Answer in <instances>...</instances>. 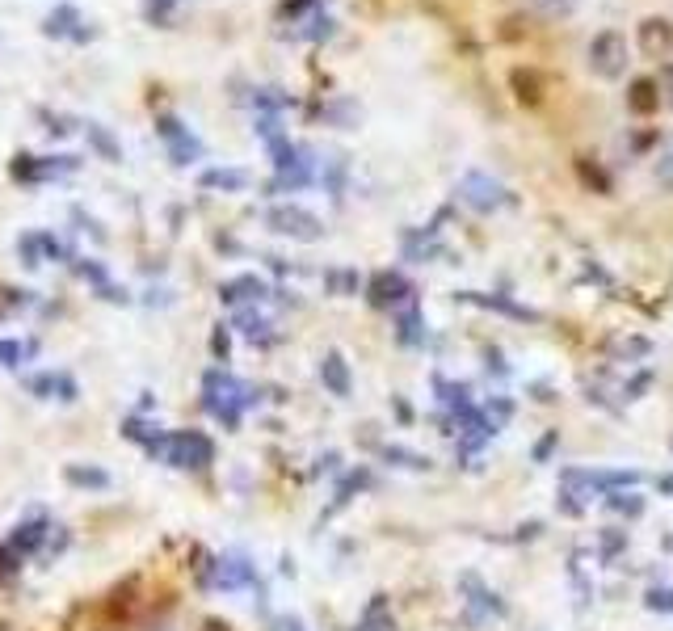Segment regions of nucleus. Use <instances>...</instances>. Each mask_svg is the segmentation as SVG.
<instances>
[{"label": "nucleus", "mask_w": 673, "mask_h": 631, "mask_svg": "<svg viewBox=\"0 0 673 631\" xmlns=\"http://www.w3.org/2000/svg\"><path fill=\"white\" fill-rule=\"evenodd\" d=\"M160 459L169 467H186V472H198V467H207L215 459V442L198 430H177L160 442Z\"/></svg>", "instance_id": "1"}, {"label": "nucleus", "mask_w": 673, "mask_h": 631, "mask_svg": "<svg viewBox=\"0 0 673 631\" xmlns=\"http://www.w3.org/2000/svg\"><path fill=\"white\" fill-rule=\"evenodd\" d=\"M202 388H207V409L219 417V421H228L236 425V413L249 404V388L236 379H228L223 371H207V379H202Z\"/></svg>", "instance_id": "2"}, {"label": "nucleus", "mask_w": 673, "mask_h": 631, "mask_svg": "<svg viewBox=\"0 0 673 631\" xmlns=\"http://www.w3.org/2000/svg\"><path fill=\"white\" fill-rule=\"evenodd\" d=\"M80 169L76 156H13L9 160V173L13 181H22V186H34V181H59Z\"/></svg>", "instance_id": "3"}, {"label": "nucleus", "mask_w": 673, "mask_h": 631, "mask_svg": "<svg viewBox=\"0 0 673 631\" xmlns=\"http://www.w3.org/2000/svg\"><path fill=\"white\" fill-rule=\"evenodd\" d=\"M589 72L602 80H619L627 72V38L619 30H602L589 43Z\"/></svg>", "instance_id": "4"}, {"label": "nucleus", "mask_w": 673, "mask_h": 631, "mask_svg": "<svg viewBox=\"0 0 673 631\" xmlns=\"http://www.w3.org/2000/svg\"><path fill=\"white\" fill-rule=\"evenodd\" d=\"M43 34L55 38V43H93V38H97L93 22L76 5H55L43 17Z\"/></svg>", "instance_id": "5"}, {"label": "nucleus", "mask_w": 673, "mask_h": 631, "mask_svg": "<svg viewBox=\"0 0 673 631\" xmlns=\"http://www.w3.org/2000/svg\"><path fill=\"white\" fill-rule=\"evenodd\" d=\"M156 131H160V139H165L173 165H194V160H202V139L177 114H160L156 118Z\"/></svg>", "instance_id": "6"}, {"label": "nucleus", "mask_w": 673, "mask_h": 631, "mask_svg": "<svg viewBox=\"0 0 673 631\" xmlns=\"http://www.w3.org/2000/svg\"><path fill=\"white\" fill-rule=\"evenodd\" d=\"M270 228L278 236H291V240H303V244H312L324 236V223L312 215V211H303V207H291V202H282V207H270Z\"/></svg>", "instance_id": "7"}, {"label": "nucleus", "mask_w": 673, "mask_h": 631, "mask_svg": "<svg viewBox=\"0 0 673 631\" xmlns=\"http://www.w3.org/2000/svg\"><path fill=\"white\" fill-rule=\"evenodd\" d=\"M459 198L467 202V207H476V211H497V207L509 202V190L501 186V181L484 177V173H467L459 181Z\"/></svg>", "instance_id": "8"}, {"label": "nucleus", "mask_w": 673, "mask_h": 631, "mask_svg": "<svg viewBox=\"0 0 673 631\" xmlns=\"http://www.w3.org/2000/svg\"><path fill=\"white\" fill-rule=\"evenodd\" d=\"M636 38H640V51L652 55V59L673 55V22H665V17H644Z\"/></svg>", "instance_id": "9"}, {"label": "nucleus", "mask_w": 673, "mask_h": 631, "mask_svg": "<svg viewBox=\"0 0 673 631\" xmlns=\"http://www.w3.org/2000/svg\"><path fill=\"white\" fill-rule=\"evenodd\" d=\"M409 295H413L409 278L396 274V270H383V274L371 278V303L375 308H396V303H404Z\"/></svg>", "instance_id": "10"}, {"label": "nucleus", "mask_w": 673, "mask_h": 631, "mask_svg": "<svg viewBox=\"0 0 673 631\" xmlns=\"http://www.w3.org/2000/svg\"><path fill=\"white\" fill-rule=\"evenodd\" d=\"M627 110H631V114H640V118L657 114V110H661V89H657V80H652V76L631 80V85H627Z\"/></svg>", "instance_id": "11"}, {"label": "nucleus", "mask_w": 673, "mask_h": 631, "mask_svg": "<svg viewBox=\"0 0 673 631\" xmlns=\"http://www.w3.org/2000/svg\"><path fill=\"white\" fill-rule=\"evenodd\" d=\"M509 89H514V97L522 101V106H539L543 101V76L535 68H514L509 72Z\"/></svg>", "instance_id": "12"}, {"label": "nucleus", "mask_w": 673, "mask_h": 631, "mask_svg": "<svg viewBox=\"0 0 673 631\" xmlns=\"http://www.w3.org/2000/svg\"><path fill=\"white\" fill-rule=\"evenodd\" d=\"M17 253H22V266H38L43 257H59V240L47 232H30L17 240Z\"/></svg>", "instance_id": "13"}, {"label": "nucleus", "mask_w": 673, "mask_h": 631, "mask_svg": "<svg viewBox=\"0 0 673 631\" xmlns=\"http://www.w3.org/2000/svg\"><path fill=\"white\" fill-rule=\"evenodd\" d=\"M265 282L261 278H253V274H244V278H232V282H223L219 287V295H223V303H257V299H265Z\"/></svg>", "instance_id": "14"}, {"label": "nucleus", "mask_w": 673, "mask_h": 631, "mask_svg": "<svg viewBox=\"0 0 673 631\" xmlns=\"http://www.w3.org/2000/svg\"><path fill=\"white\" fill-rule=\"evenodd\" d=\"M320 379H324V388H329L333 396H350V366H345L341 354H324Z\"/></svg>", "instance_id": "15"}, {"label": "nucleus", "mask_w": 673, "mask_h": 631, "mask_svg": "<svg viewBox=\"0 0 673 631\" xmlns=\"http://www.w3.org/2000/svg\"><path fill=\"white\" fill-rule=\"evenodd\" d=\"M198 186L202 190H223V194H236V190H244L249 186V173L244 169H207L198 177Z\"/></svg>", "instance_id": "16"}, {"label": "nucleus", "mask_w": 673, "mask_h": 631, "mask_svg": "<svg viewBox=\"0 0 673 631\" xmlns=\"http://www.w3.org/2000/svg\"><path fill=\"white\" fill-rule=\"evenodd\" d=\"M43 539H47V522H22L17 531L9 535V547L17 556H30V552H38L43 547Z\"/></svg>", "instance_id": "17"}, {"label": "nucleus", "mask_w": 673, "mask_h": 631, "mask_svg": "<svg viewBox=\"0 0 673 631\" xmlns=\"http://www.w3.org/2000/svg\"><path fill=\"white\" fill-rule=\"evenodd\" d=\"M30 392L55 396V400H76V383L68 375H38V379H30Z\"/></svg>", "instance_id": "18"}, {"label": "nucleus", "mask_w": 673, "mask_h": 631, "mask_svg": "<svg viewBox=\"0 0 673 631\" xmlns=\"http://www.w3.org/2000/svg\"><path fill=\"white\" fill-rule=\"evenodd\" d=\"M85 135H89V144H93L101 156H106V160H122V144H118V139H114L106 127H97V122H89Z\"/></svg>", "instance_id": "19"}, {"label": "nucleus", "mask_w": 673, "mask_h": 631, "mask_svg": "<svg viewBox=\"0 0 673 631\" xmlns=\"http://www.w3.org/2000/svg\"><path fill=\"white\" fill-rule=\"evenodd\" d=\"M68 480H72V484H80V488H106V484H110V476H106V472H97V467H85V463L68 467Z\"/></svg>", "instance_id": "20"}, {"label": "nucleus", "mask_w": 673, "mask_h": 631, "mask_svg": "<svg viewBox=\"0 0 673 631\" xmlns=\"http://www.w3.org/2000/svg\"><path fill=\"white\" fill-rule=\"evenodd\" d=\"M530 9L556 22V17H573L577 13V0H530Z\"/></svg>", "instance_id": "21"}, {"label": "nucleus", "mask_w": 673, "mask_h": 631, "mask_svg": "<svg viewBox=\"0 0 673 631\" xmlns=\"http://www.w3.org/2000/svg\"><path fill=\"white\" fill-rule=\"evenodd\" d=\"M173 13H177V0H144V17L152 26H169Z\"/></svg>", "instance_id": "22"}, {"label": "nucleus", "mask_w": 673, "mask_h": 631, "mask_svg": "<svg viewBox=\"0 0 673 631\" xmlns=\"http://www.w3.org/2000/svg\"><path fill=\"white\" fill-rule=\"evenodd\" d=\"M26 354V345H17V341H0V366H17V358Z\"/></svg>", "instance_id": "23"}, {"label": "nucleus", "mask_w": 673, "mask_h": 631, "mask_svg": "<svg viewBox=\"0 0 673 631\" xmlns=\"http://www.w3.org/2000/svg\"><path fill=\"white\" fill-rule=\"evenodd\" d=\"M657 89H661V97L673 106V64H661V76H657Z\"/></svg>", "instance_id": "24"}, {"label": "nucleus", "mask_w": 673, "mask_h": 631, "mask_svg": "<svg viewBox=\"0 0 673 631\" xmlns=\"http://www.w3.org/2000/svg\"><path fill=\"white\" fill-rule=\"evenodd\" d=\"M657 181H661V186H673V152H665L657 160Z\"/></svg>", "instance_id": "25"}, {"label": "nucleus", "mask_w": 673, "mask_h": 631, "mask_svg": "<svg viewBox=\"0 0 673 631\" xmlns=\"http://www.w3.org/2000/svg\"><path fill=\"white\" fill-rule=\"evenodd\" d=\"M648 606H665V610H673V589H652V594H648Z\"/></svg>", "instance_id": "26"}, {"label": "nucleus", "mask_w": 673, "mask_h": 631, "mask_svg": "<svg viewBox=\"0 0 673 631\" xmlns=\"http://www.w3.org/2000/svg\"><path fill=\"white\" fill-rule=\"evenodd\" d=\"M274 631H303V623L287 615V619H278V623H274Z\"/></svg>", "instance_id": "27"}, {"label": "nucleus", "mask_w": 673, "mask_h": 631, "mask_svg": "<svg viewBox=\"0 0 673 631\" xmlns=\"http://www.w3.org/2000/svg\"><path fill=\"white\" fill-rule=\"evenodd\" d=\"M467 299H476V303H488V308H493V299H480L476 291H467ZM497 308H505V312H514V316H522L518 308H509V303H497Z\"/></svg>", "instance_id": "28"}, {"label": "nucleus", "mask_w": 673, "mask_h": 631, "mask_svg": "<svg viewBox=\"0 0 673 631\" xmlns=\"http://www.w3.org/2000/svg\"><path fill=\"white\" fill-rule=\"evenodd\" d=\"M202 631H228V623H223V619H207V623H202Z\"/></svg>", "instance_id": "29"}]
</instances>
